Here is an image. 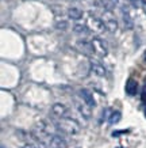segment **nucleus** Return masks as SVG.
Returning a JSON list of instances; mask_svg holds the SVG:
<instances>
[{"label":"nucleus","mask_w":146,"mask_h":148,"mask_svg":"<svg viewBox=\"0 0 146 148\" xmlns=\"http://www.w3.org/2000/svg\"><path fill=\"white\" fill-rule=\"evenodd\" d=\"M56 128L68 136H77L80 133V130H81L80 129V125L77 124V121H75L72 117H68V118H57Z\"/></svg>","instance_id":"obj_1"},{"label":"nucleus","mask_w":146,"mask_h":148,"mask_svg":"<svg viewBox=\"0 0 146 148\" xmlns=\"http://www.w3.org/2000/svg\"><path fill=\"white\" fill-rule=\"evenodd\" d=\"M85 25L89 29V32H92L93 34H102L106 30V26H104L102 18H97L95 15H89Z\"/></svg>","instance_id":"obj_2"},{"label":"nucleus","mask_w":146,"mask_h":148,"mask_svg":"<svg viewBox=\"0 0 146 148\" xmlns=\"http://www.w3.org/2000/svg\"><path fill=\"white\" fill-rule=\"evenodd\" d=\"M75 106L85 120H89V118H91V116H92V110H91V109L92 108H91V106H89L88 103L85 102L81 97H80V98L79 97H75Z\"/></svg>","instance_id":"obj_3"},{"label":"nucleus","mask_w":146,"mask_h":148,"mask_svg":"<svg viewBox=\"0 0 146 148\" xmlns=\"http://www.w3.org/2000/svg\"><path fill=\"white\" fill-rule=\"evenodd\" d=\"M102 21L104 23V26H106V30H108L110 33H115L116 29H118V23H116V19L115 16L112 15L111 11L106 10L102 15Z\"/></svg>","instance_id":"obj_4"},{"label":"nucleus","mask_w":146,"mask_h":148,"mask_svg":"<svg viewBox=\"0 0 146 148\" xmlns=\"http://www.w3.org/2000/svg\"><path fill=\"white\" fill-rule=\"evenodd\" d=\"M91 44H92L93 52H95V54H96V56H99V57H104V56H107L108 49H107V44L103 40H100V38L95 37V38H92V40H91Z\"/></svg>","instance_id":"obj_5"},{"label":"nucleus","mask_w":146,"mask_h":148,"mask_svg":"<svg viewBox=\"0 0 146 148\" xmlns=\"http://www.w3.org/2000/svg\"><path fill=\"white\" fill-rule=\"evenodd\" d=\"M52 114L56 118H68L71 117V110L64 103H54L52 106Z\"/></svg>","instance_id":"obj_6"},{"label":"nucleus","mask_w":146,"mask_h":148,"mask_svg":"<svg viewBox=\"0 0 146 148\" xmlns=\"http://www.w3.org/2000/svg\"><path fill=\"white\" fill-rule=\"evenodd\" d=\"M46 147H48V148H65V147H67V143L61 139V136L53 135V136H52V139L48 141Z\"/></svg>","instance_id":"obj_7"},{"label":"nucleus","mask_w":146,"mask_h":148,"mask_svg":"<svg viewBox=\"0 0 146 148\" xmlns=\"http://www.w3.org/2000/svg\"><path fill=\"white\" fill-rule=\"evenodd\" d=\"M77 46H79V49L84 54H87V56H93V54H95L91 41H85V40L79 41V42H77Z\"/></svg>","instance_id":"obj_8"},{"label":"nucleus","mask_w":146,"mask_h":148,"mask_svg":"<svg viewBox=\"0 0 146 148\" xmlns=\"http://www.w3.org/2000/svg\"><path fill=\"white\" fill-rule=\"evenodd\" d=\"M80 97L84 99L85 102L88 103L91 108H95V105H96V102H95V98H93V94L89 90H87V88H81L80 90Z\"/></svg>","instance_id":"obj_9"},{"label":"nucleus","mask_w":146,"mask_h":148,"mask_svg":"<svg viewBox=\"0 0 146 148\" xmlns=\"http://www.w3.org/2000/svg\"><path fill=\"white\" fill-rule=\"evenodd\" d=\"M137 90H138V82L135 79H133V77H130L127 83H126V92L133 97V95L137 94Z\"/></svg>","instance_id":"obj_10"},{"label":"nucleus","mask_w":146,"mask_h":148,"mask_svg":"<svg viewBox=\"0 0 146 148\" xmlns=\"http://www.w3.org/2000/svg\"><path fill=\"white\" fill-rule=\"evenodd\" d=\"M91 71H92L95 75H97V76H100V77H104L107 75L106 68L103 67L102 64L95 63V61H92V63H91Z\"/></svg>","instance_id":"obj_11"},{"label":"nucleus","mask_w":146,"mask_h":148,"mask_svg":"<svg viewBox=\"0 0 146 148\" xmlns=\"http://www.w3.org/2000/svg\"><path fill=\"white\" fill-rule=\"evenodd\" d=\"M97 3L102 5L104 10L112 11L116 7V4H118V0H97Z\"/></svg>","instance_id":"obj_12"},{"label":"nucleus","mask_w":146,"mask_h":148,"mask_svg":"<svg viewBox=\"0 0 146 148\" xmlns=\"http://www.w3.org/2000/svg\"><path fill=\"white\" fill-rule=\"evenodd\" d=\"M68 15L73 21H79V19L83 18V11L80 8H77V7H72V8L68 10Z\"/></svg>","instance_id":"obj_13"},{"label":"nucleus","mask_w":146,"mask_h":148,"mask_svg":"<svg viewBox=\"0 0 146 148\" xmlns=\"http://www.w3.org/2000/svg\"><path fill=\"white\" fill-rule=\"evenodd\" d=\"M120 118H122V114H120V112H118V110H114V112H111L110 117H108V122H110L111 125H115V124H118V122L120 121Z\"/></svg>","instance_id":"obj_14"},{"label":"nucleus","mask_w":146,"mask_h":148,"mask_svg":"<svg viewBox=\"0 0 146 148\" xmlns=\"http://www.w3.org/2000/svg\"><path fill=\"white\" fill-rule=\"evenodd\" d=\"M122 15H123V22H124V27L126 29H133V19L130 18V14L126 11V10L123 8V11H122Z\"/></svg>","instance_id":"obj_15"},{"label":"nucleus","mask_w":146,"mask_h":148,"mask_svg":"<svg viewBox=\"0 0 146 148\" xmlns=\"http://www.w3.org/2000/svg\"><path fill=\"white\" fill-rule=\"evenodd\" d=\"M73 30L76 34H88L89 33V29L87 27V25H75Z\"/></svg>","instance_id":"obj_16"},{"label":"nucleus","mask_w":146,"mask_h":148,"mask_svg":"<svg viewBox=\"0 0 146 148\" xmlns=\"http://www.w3.org/2000/svg\"><path fill=\"white\" fill-rule=\"evenodd\" d=\"M141 101L143 103H146V84L143 86V88H142V92H141Z\"/></svg>","instance_id":"obj_17"},{"label":"nucleus","mask_w":146,"mask_h":148,"mask_svg":"<svg viewBox=\"0 0 146 148\" xmlns=\"http://www.w3.org/2000/svg\"><path fill=\"white\" fill-rule=\"evenodd\" d=\"M128 132H130V130H119V132H114L112 136H114V137H118L119 135H124V133H128Z\"/></svg>","instance_id":"obj_18"},{"label":"nucleus","mask_w":146,"mask_h":148,"mask_svg":"<svg viewBox=\"0 0 146 148\" xmlns=\"http://www.w3.org/2000/svg\"><path fill=\"white\" fill-rule=\"evenodd\" d=\"M57 27L58 29H62V30H64V29H67V22H58Z\"/></svg>","instance_id":"obj_19"},{"label":"nucleus","mask_w":146,"mask_h":148,"mask_svg":"<svg viewBox=\"0 0 146 148\" xmlns=\"http://www.w3.org/2000/svg\"><path fill=\"white\" fill-rule=\"evenodd\" d=\"M22 148H38V147L33 145V144H26V145H24V147H22Z\"/></svg>","instance_id":"obj_20"},{"label":"nucleus","mask_w":146,"mask_h":148,"mask_svg":"<svg viewBox=\"0 0 146 148\" xmlns=\"http://www.w3.org/2000/svg\"><path fill=\"white\" fill-rule=\"evenodd\" d=\"M141 1H142V3H145V4H146V0H141Z\"/></svg>","instance_id":"obj_21"},{"label":"nucleus","mask_w":146,"mask_h":148,"mask_svg":"<svg viewBox=\"0 0 146 148\" xmlns=\"http://www.w3.org/2000/svg\"><path fill=\"white\" fill-rule=\"evenodd\" d=\"M145 117H146V109H145Z\"/></svg>","instance_id":"obj_22"},{"label":"nucleus","mask_w":146,"mask_h":148,"mask_svg":"<svg viewBox=\"0 0 146 148\" xmlns=\"http://www.w3.org/2000/svg\"><path fill=\"white\" fill-rule=\"evenodd\" d=\"M119 148H120V147H119Z\"/></svg>","instance_id":"obj_23"}]
</instances>
